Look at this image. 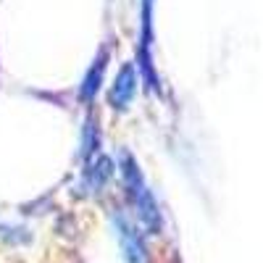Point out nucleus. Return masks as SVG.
Here are the masks:
<instances>
[{
  "label": "nucleus",
  "mask_w": 263,
  "mask_h": 263,
  "mask_svg": "<svg viewBox=\"0 0 263 263\" xmlns=\"http://www.w3.org/2000/svg\"><path fill=\"white\" fill-rule=\"evenodd\" d=\"M137 92V69L132 63H124L114 84H111V92H108V103H111L114 111H126L132 98Z\"/></svg>",
  "instance_id": "obj_3"
},
{
  "label": "nucleus",
  "mask_w": 263,
  "mask_h": 263,
  "mask_svg": "<svg viewBox=\"0 0 263 263\" xmlns=\"http://www.w3.org/2000/svg\"><path fill=\"white\" fill-rule=\"evenodd\" d=\"M121 177H124V184H126V192H129V200H132V205H135L137 221H140L150 234H161L163 218H161L158 203H156V197H153V192L147 190L137 161L132 158L126 150L121 153Z\"/></svg>",
  "instance_id": "obj_1"
},
{
  "label": "nucleus",
  "mask_w": 263,
  "mask_h": 263,
  "mask_svg": "<svg viewBox=\"0 0 263 263\" xmlns=\"http://www.w3.org/2000/svg\"><path fill=\"white\" fill-rule=\"evenodd\" d=\"M105 63H108V50L100 48L95 63L90 66V71H87V77H84V82H82V98H84V100H92V98L98 95L100 82H103V74H105Z\"/></svg>",
  "instance_id": "obj_5"
},
{
  "label": "nucleus",
  "mask_w": 263,
  "mask_h": 263,
  "mask_svg": "<svg viewBox=\"0 0 263 263\" xmlns=\"http://www.w3.org/2000/svg\"><path fill=\"white\" fill-rule=\"evenodd\" d=\"M98 142H100V137H98V124H92V119L87 121V126H84V142H82V156L84 158H90L92 153H98Z\"/></svg>",
  "instance_id": "obj_6"
},
{
  "label": "nucleus",
  "mask_w": 263,
  "mask_h": 263,
  "mask_svg": "<svg viewBox=\"0 0 263 263\" xmlns=\"http://www.w3.org/2000/svg\"><path fill=\"white\" fill-rule=\"evenodd\" d=\"M111 174H114V163H111V158H105V156H95V161L84 168L82 190H84V192H98L108 179H111Z\"/></svg>",
  "instance_id": "obj_4"
},
{
  "label": "nucleus",
  "mask_w": 263,
  "mask_h": 263,
  "mask_svg": "<svg viewBox=\"0 0 263 263\" xmlns=\"http://www.w3.org/2000/svg\"><path fill=\"white\" fill-rule=\"evenodd\" d=\"M114 224H116V234H119V245L121 253L126 258V263H147V248H145V237L140 234L137 224L124 213L116 211L114 213Z\"/></svg>",
  "instance_id": "obj_2"
}]
</instances>
